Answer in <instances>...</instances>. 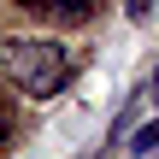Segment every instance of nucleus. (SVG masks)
I'll return each instance as SVG.
<instances>
[{
	"instance_id": "f257e3e1",
	"label": "nucleus",
	"mask_w": 159,
	"mask_h": 159,
	"mask_svg": "<svg viewBox=\"0 0 159 159\" xmlns=\"http://www.w3.org/2000/svg\"><path fill=\"white\" fill-rule=\"evenodd\" d=\"M0 65L12 71V83L30 94V100H47V94H59V83H65V47L59 41H35V35H12V41H0Z\"/></svg>"
},
{
	"instance_id": "f03ea898",
	"label": "nucleus",
	"mask_w": 159,
	"mask_h": 159,
	"mask_svg": "<svg viewBox=\"0 0 159 159\" xmlns=\"http://www.w3.org/2000/svg\"><path fill=\"white\" fill-rule=\"evenodd\" d=\"M153 148H159V118L136 130V142H130V153H153Z\"/></svg>"
},
{
	"instance_id": "7ed1b4c3",
	"label": "nucleus",
	"mask_w": 159,
	"mask_h": 159,
	"mask_svg": "<svg viewBox=\"0 0 159 159\" xmlns=\"http://www.w3.org/2000/svg\"><path fill=\"white\" fill-rule=\"evenodd\" d=\"M124 12H130V18H136V24H142V18H148V12H153V0H124Z\"/></svg>"
},
{
	"instance_id": "20e7f679",
	"label": "nucleus",
	"mask_w": 159,
	"mask_h": 159,
	"mask_svg": "<svg viewBox=\"0 0 159 159\" xmlns=\"http://www.w3.org/2000/svg\"><path fill=\"white\" fill-rule=\"evenodd\" d=\"M148 94H153V100H159V71H153V89H148Z\"/></svg>"
},
{
	"instance_id": "39448f33",
	"label": "nucleus",
	"mask_w": 159,
	"mask_h": 159,
	"mask_svg": "<svg viewBox=\"0 0 159 159\" xmlns=\"http://www.w3.org/2000/svg\"><path fill=\"white\" fill-rule=\"evenodd\" d=\"M0 130H6V118H0Z\"/></svg>"
}]
</instances>
